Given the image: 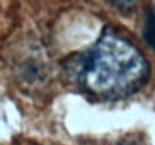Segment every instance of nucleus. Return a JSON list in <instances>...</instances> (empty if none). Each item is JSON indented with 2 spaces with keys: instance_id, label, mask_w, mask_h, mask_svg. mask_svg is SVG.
Here are the masks:
<instances>
[{
  "instance_id": "1",
  "label": "nucleus",
  "mask_w": 155,
  "mask_h": 145,
  "mask_svg": "<svg viewBox=\"0 0 155 145\" xmlns=\"http://www.w3.org/2000/svg\"><path fill=\"white\" fill-rule=\"evenodd\" d=\"M149 78V61L142 51L110 27L80 54L74 66V79L80 90L101 102L134 96Z\"/></svg>"
},
{
  "instance_id": "2",
  "label": "nucleus",
  "mask_w": 155,
  "mask_h": 145,
  "mask_svg": "<svg viewBox=\"0 0 155 145\" xmlns=\"http://www.w3.org/2000/svg\"><path fill=\"white\" fill-rule=\"evenodd\" d=\"M143 38H145L146 44L155 51V11L152 8H149L146 15H145Z\"/></svg>"
},
{
  "instance_id": "3",
  "label": "nucleus",
  "mask_w": 155,
  "mask_h": 145,
  "mask_svg": "<svg viewBox=\"0 0 155 145\" xmlns=\"http://www.w3.org/2000/svg\"><path fill=\"white\" fill-rule=\"evenodd\" d=\"M117 145H142V142L139 139H133V138H125L122 139Z\"/></svg>"
}]
</instances>
